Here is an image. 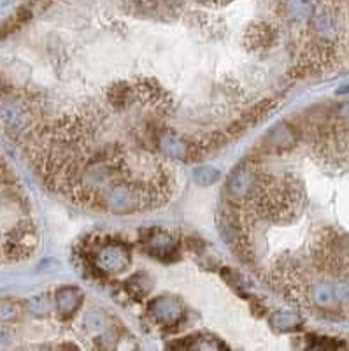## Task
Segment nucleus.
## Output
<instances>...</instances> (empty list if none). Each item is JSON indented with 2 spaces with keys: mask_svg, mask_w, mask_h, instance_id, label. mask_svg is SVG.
Masks as SVG:
<instances>
[{
  "mask_svg": "<svg viewBox=\"0 0 349 351\" xmlns=\"http://www.w3.org/2000/svg\"><path fill=\"white\" fill-rule=\"evenodd\" d=\"M276 39V30L270 25L267 23H253L248 28L244 40H246V46L251 51H267L274 46Z\"/></svg>",
  "mask_w": 349,
  "mask_h": 351,
  "instance_id": "3",
  "label": "nucleus"
},
{
  "mask_svg": "<svg viewBox=\"0 0 349 351\" xmlns=\"http://www.w3.org/2000/svg\"><path fill=\"white\" fill-rule=\"evenodd\" d=\"M23 186L0 155V262H21L36 253L37 227Z\"/></svg>",
  "mask_w": 349,
  "mask_h": 351,
  "instance_id": "1",
  "label": "nucleus"
},
{
  "mask_svg": "<svg viewBox=\"0 0 349 351\" xmlns=\"http://www.w3.org/2000/svg\"><path fill=\"white\" fill-rule=\"evenodd\" d=\"M206 2H215V4H219V2H223V4H225V2H228V0H204V4H206Z\"/></svg>",
  "mask_w": 349,
  "mask_h": 351,
  "instance_id": "6",
  "label": "nucleus"
},
{
  "mask_svg": "<svg viewBox=\"0 0 349 351\" xmlns=\"http://www.w3.org/2000/svg\"><path fill=\"white\" fill-rule=\"evenodd\" d=\"M109 104L116 109V111H125V109L130 108L132 104H135L137 100V93H135V84L128 83H118L115 86H111V90L108 92Z\"/></svg>",
  "mask_w": 349,
  "mask_h": 351,
  "instance_id": "5",
  "label": "nucleus"
},
{
  "mask_svg": "<svg viewBox=\"0 0 349 351\" xmlns=\"http://www.w3.org/2000/svg\"><path fill=\"white\" fill-rule=\"evenodd\" d=\"M179 0H134L135 11L151 18H163L176 14L178 9L181 8Z\"/></svg>",
  "mask_w": 349,
  "mask_h": 351,
  "instance_id": "4",
  "label": "nucleus"
},
{
  "mask_svg": "<svg viewBox=\"0 0 349 351\" xmlns=\"http://www.w3.org/2000/svg\"><path fill=\"white\" fill-rule=\"evenodd\" d=\"M349 236L337 228L320 232L313 250L314 267L330 274H341L348 269Z\"/></svg>",
  "mask_w": 349,
  "mask_h": 351,
  "instance_id": "2",
  "label": "nucleus"
}]
</instances>
